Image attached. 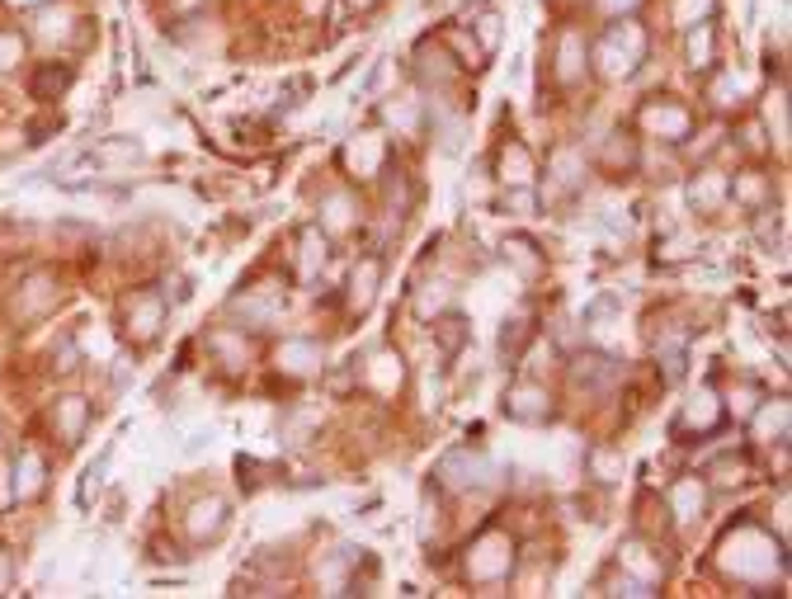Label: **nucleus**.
I'll use <instances>...</instances> for the list:
<instances>
[{
    "mask_svg": "<svg viewBox=\"0 0 792 599\" xmlns=\"http://www.w3.org/2000/svg\"><path fill=\"white\" fill-rule=\"evenodd\" d=\"M166 297L156 293V288H137L123 297V336H128L133 345H151L156 336H161V326H166Z\"/></svg>",
    "mask_w": 792,
    "mask_h": 599,
    "instance_id": "nucleus-1",
    "label": "nucleus"
},
{
    "mask_svg": "<svg viewBox=\"0 0 792 599\" xmlns=\"http://www.w3.org/2000/svg\"><path fill=\"white\" fill-rule=\"evenodd\" d=\"M57 307V279L52 274H24L20 288L10 293V322L14 326H33Z\"/></svg>",
    "mask_w": 792,
    "mask_h": 599,
    "instance_id": "nucleus-2",
    "label": "nucleus"
},
{
    "mask_svg": "<svg viewBox=\"0 0 792 599\" xmlns=\"http://www.w3.org/2000/svg\"><path fill=\"white\" fill-rule=\"evenodd\" d=\"M91 401H85L81 392H62L57 401H52V411H47V430H52V439H57L62 449H76L81 439H85V430H91Z\"/></svg>",
    "mask_w": 792,
    "mask_h": 599,
    "instance_id": "nucleus-3",
    "label": "nucleus"
},
{
    "mask_svg": "<svg viewBox=\"0 0 792 599\" xmlns=\"http://www.w3.org/2000/svg\"><path fill=\"white\" fill-rule=\"evenodd\" d=\"M646 57V43H642V29H613L609 39L600 43V66H604V76H627L632 66H637Z\"/></svg>",
    "mask_w": 792,
    "mask_h": 599,
    "instance_id": "nucleus-4",
    "label": "nucleus"
},
{
    "mask_svg": "<svg viewBox=\"0 0 792 599\" xmlns=\"http://www.w3.org/2000/svg\"><path fill=\"white\" fill-rule=\"evenodd\" d=\"M10 482H14V501H43V491H47V458L39 449H20L14 453V463H10Z\"/></svg>",
    "mask_w": 792,
    "mask_h": 599,
    "instance_id": "nucleus-5",
    "label": "nucleus"
},
{
    "mask_svg": "<svg viewBox=\"0 0 792 599\" xmlns=\"http://www.w3.org/2000/svg\"><path fill=\"white\" fill-rule=\"evenodd\" d=\"M505 416L519 425H542V420H552V397L538 382H519L505 392Z\"/></svg>",
    "mask_w": 792,
    "mask_h": 599,
    "instance_id": "nucleus-6",
    "label": "nucleus"
},
{
    "mask_svg": "<svg viewBox=\"0 0 792 599\" xmlns=\"http://www.w3.org/2000/svg\"><path fill=\"white\" fill-rule=\"evenodd\" d=\"M721 425V397L712 392V387H703V392L689 401V407H684V416H679V434L689 439V434H712Z\"/></svg>",
    "mask_w": 792,
    "mask_h": 599,
    "instance_id": "nucleus-7",
    "label": "nucleus"
},
{
    "mask_svg": "<svg viewBox=\"0 0 792 599\" xmlns=\"http://www.w3.org/2000/svg\"><path fill=\"white\" fill-rule=\"evenodd\" d=\"M613 378H619V364H613L609 355H594V349L571 364V387L575 392H604Z\"/></svg>",
    "mask_w": 792,
    "mask_h": 599,
    "instance_id": "nucleus-8",
    "label": "nucleus"
},
{
    "mask_svg": "<svg viewBox=\"0 0 792 599\" xmlns=\"http://www.w3.org/2000/svg\"><path fill=\"white\" fill-rule=\"evenodd\" d=\"M222 528H226V505L218 496L213 501H199V505L189 509V519H184V534L193 543H218Z\"/></svg>",
    "mask_w": 792,
    "mask_h": 599,
    "instance_id": "nucleus-9",
    "label": "nucleus"
},
{
    "mask_svg": "<svg viewBox=\"0 0 792 599\" xmlns=\"http://www.w3.org/2000/svg\"><path fill=\"white\" fill-rule=\"evenodd\" d=\"M66 91H72V66H66V62H43L39 72H33V81H29V95L43 99V104L62 99Z\"/></svg>",
    "mask_w": 792,
    "mask_h": 599,
    "instance_id": "nucleus-10",
    "label": "nucleus"
},
{
    "mask_svg": "<svg viewBox=\"0 0 792 599\" xmlns=\"http://www.w3.org/2000/svg\"><path fill=\"white\" fill-rule=\"evenodd\" d=\"M670 509H675V519H679V524L703 519V509H708V486L694 482V477H684V482L670 491Z\"/></svg>",
    "mask_w": 792,
    "mask_h": 599,
    "instance_id": "nucleus-11",
    "label": "nucleus"
},
{
    "mask_svg": "<svg viewBox=\"0 0 792 599\" xmlns=\"http://www.w3.org/2000/svg\"><path fill=\"white\" fill-rule=\"evenodd\" d=\"M378 288H382V270H378V260H363L359 270H355V279H349V307H355V312L363 316L368 307H373Z\"/></svg>",
    "mask_w": 792,
    "mask_h": 599,
    "instance_id": "nucleus-12",
    "label": "nucleus"
},
{
    "mask_svg": "<svg viewBox=\"0 0 792 599\" xmlns=\"http://www.w3.org/2000/svg\"><path fill=\"white\" fill-rule=\"evenodd\" d=\"M355 227H359V208H355V199H349V193H330V199L321 203V232L345 237V232H355Z\"/></svg>",
    "mask_w": 792,
    "mask_h": 599,
    "instance_id": "nucleus-13",
    "label": "nucleus"
},
{
    "mask_svg": "<svg viewBox=\"0 0 792 599\" xmlns=\"http://www.w3.org/2000/svg\"><path fill=\"white\" fill-rule=\"evenodd\" d=\"M505 260H519V274L524 279H538L542 270H548V255H542V245L534 241V237H509L505 241Z\"/></svg>",
    "mask_w": 792,
    "mask_h": 599,
    "instance_id": "nucleus-14",
    "label": "nucleus"
},
{
    "mask_svg": "<svg viewBox=\"0 0 792 599\" xmlns=\"http://www.w3.org/2000/svg\"><path fill=\"white\" fill-rule=\"evenodd\" d=\"M585 62H590L585 43H580L575 33H567L561 48H557V76H561V85H580V76H585Z\"/></svg>",
    "mask_w": 792,
    "mask_h": 599,
    "instance_id": "nucleus-15",
    "label": "nucleus"
},
{
    "mask_svg": "<svg viewBox=\"0 0 792 599\" xmlns=\"http://www.w3.org/2000/svg\"><path fill=\"white\" fill-rule=\"evenodd\" d=\"M278 364L288 368V374H311V368H321V345L316 340H288L278 349Z\"/></svg>",
    "mask_w": 792,
    "mask_h": 599,
    "instance_id": "nucleus-16",
    "label": "nucleus"
},
{
    "mask_svg": "<svg viewBox=\"0 0 792 599\" xmlns=\"http://www.w3.org/2000/svg\"><path fill=\"white\" fill-rule=\"evenodd\" d=\"M689 189H694V193H689V203L698 208V213H717V208H721V189H727V180H721L717 170H703V180H694Z\"/></svg>",
    "mask_w": 792,
    "mask_h": 599,
    "instance_id": "nucleus-17",
    "label": "nucleus"
},
{
    "mask_svg": "<svg viewBox=\"0 0 792 599\" xmlns=\"http://www.w3.org/2000/svg\"><path fill=\"white\" fill-rule=\"evenodd\" d=\"M368 382L382 387V392H392V387H401V359L397 355H387V349H378V355H368Z\"/></svg>",
    "mask_w": 792,
    "mask_h": 599,
    "instance_id": "nucleus-18",
    "label": "nucleus"
},
{
    "mask_svg": "<svg viewBox=\"0 0 792 599\" xmlns=\"http://www.w3.org/2000/svg\"><path fill=\"white\" fill-rule=\"evenodd\" d=\"M528 340H534V322L528 316H515V322H505L500 326V359H519Z\"/></svg>",
    "mask_w": 792,
    "mask_h": 599,
    "instance_id": "nucleus-19",
    "label": "nucleus"
},
{
    "mask_svg": "<svg viewBox=\"0 0 792 599\" xmlns=\"http://www.w3.org/2000/svg\"><path fill=\"white\" fill-rule=\"evenodd\" d=\"M326 264V241L316 227H307V232H297V270L303 274H316Z\"/></svg>",
    "mask_w": 792,
    "mask_h": 599,
    "instance_id": "nucleus-20",
    "label": "nucleus"
},
{
    "mask_svg": "<svg viewBox=\"0 0 792 599\" xmlns=\"http://www.w3.org/2000/svg\"><path fill=\"white\" fill-rule=\"evenodd\" d=\"M434 336H439V340H444V355H457V349H463V345H467V336H472V326L463 322V316H444V312H439V316H434Z\"/></svg>",
    "mask_w": 792,
    "mask_h": 599,
    "instance_id": "nucleus-21",
    "label": "nucleus"
},
{
    "mask_svg": "<svg viewBox=\"0 0 792 599\" xmlns=\"http://www.w3.org/2000/svg\"><path fill=\"white\" fill-rule=\"evenodd\" d=\"M727 189H731V193H736V199H741V203H750V208H754V203H764L769 175H764V170H741V175H736V180H731Z\"/></svg>",
    "mask_w": 792,
    "mask_h": 599,
    "instance_id": "nucleus-22",
    "label": "nucleus"
},
{
    "mask_svg": "<svg viewBox=\"0 0 792 599\" xmlns=\"http://www.w3.org/2000/svg\"><path fill=\"white\" fill-rule=\"evenodd\" d=\"M24 52H29L24 33H0V76H10L14 66L24 62Z\"/></svg>",
    "mask_w": 792,
    "mask_h": 599,
    "instance_id": "nucleus-23",
    "label": "nucleus"
},
{
    "mask_svg": "<svg viewBox=\"0 0 792 599\" xmlns=\"http://www.w3.org/2000/svg\"><path fill=\"white\" fill-rule=\"evenodd\" d=\"M689 62L694 66H708L712 62V24H703L689 33Z\"/></svg>",
    "mask_w": 792,
    "mask_h": 599,
    "instance_id": "nucleus-24",
    "label": "nucleus"
},
{
    "mask_svg": "<svg viewBox=\"0 0 792 599\" xmlns=\"http://www.w3.org/2000/svg\"><path fill=\"white\" fill-rule=\"evenodd\" d=\"M47 364L57 368V374H72V368L81 364V349H76V340L66 336V340H62V345H57V349H52V355H47Z\"/></svg>",
    "mask_w": 792,
    "mask_h": 599,
    "instance_id": "nucleus-25",
    "label": "nucleus"
},
{
    "mask_svg": "<svg viewBox=\"0 0 792 599\" xmlns=\"http://www.w3.org/2000/svg\"><path fill=\"white\" fill-rule=\"evenodd\" d=\"M609 316H619V297L600 293V297H594V303L585 307V326H600V322H609Z\"/></svg>",
    "mask_w": 792,
    "mask_h": 599,
    "instance_id": "nucleus-26",
    "label": "nucleus"
},
{
    "mask_svg": "<svg viewBox=\"0 0 792 599\" xmlns=\"http://www.w3.org/2000/svg\"><path fill=\"white\" fill-rule=\"evenodd\" d=\"M613 458H619L613 449H600V453H594V463H590V467H594V477H600V482H619V477H623V463H613Z\"/></svg>",
    "mask_w": 792,
    "mask_h": 599,
    "instance_id": "nucleus-27",
    "label": "nucleus"
},
{
    "mask_svg": "<svg viewBox=\"0 0 792 599\" xmlns=\"http://www.w3.org/2000/svg\"><path fill=\"white\" fill-rule=\"evenodd\" d=\"M14 571H20V557H14L10 543H0V595L14 590Z\"/></svg>",
    "mask_w": 792,
    "mask_h": 599,
    "instance_id": "nucleus-28",
    "label": "nucleus"
},
{
    "mask_svg": "<svg viewBox=\"0 0 792 599\" xmlns=\"http://www.w3.org/2000/svg\"><path fill=\"white\" fill-rule=\"evenodd\" d=\"M760 241L769 245V251H773V245H779V251H783V222L764 213V218H760Z\"/></svg>",
    "mask_w": 792,
    "mask_h": 599,
    "instance_id": "nucleus-29",
    "label": "nucleus"
},
{
    "mask_svg": "<svg viewBox=\"0 0 792 599\" xmlns=\"http://www.w3.org/2000/svg\"><path fill=\"white\" fill-rule=\"evenodd\" d=\"M14 501V482H10V463H0V509Z\"/></svg>",
    "mask_w": 792,
    "mask_h": 599,
    "instance_id": "nucleus-30",
    "label": "nucleus"
},
{
    "mask_svg": "<svg viewBox=\"0 0 792 599\" xmlns=\"http://www.w3.org/2000/svg\"><path fill=\"white\" fill-rule=\"evenodd\" d=\"M0 6H6V10H24V14H29V10H47L52 0H0Z\"/></svg>",
    "mask_w": 792,
    "mask_h": 599,
    "instance_id": "nucleus-31",
    "label": "nucleus"
},
{
    "mask_svg": "<svg viewBox=\"0 0 792 599\" xmlns=\"http://www.w3.org/2000/svg\"><path fill=\"white\" fill-rule=\"evenodd\" d=\"M637 6H642V0H604L609 14H637Z\"/></svg>",
    "mask_w": 792,
    "mask_h": 599,
    "instance_id": "nucleus-32",
    "label": "nucleus"
},
{
    "mask_svg": "<svg viewBox=\"0 0 792 599\" xmlns=\"http://www.w3.org/2000/svg\"><path fill=\"white\" fill-rule=\"evenodd\" d=\"M355 6H359V10H368V6H373V0H355Z\"/></svg>",
    "mask_w": 792,
    "mask_h": 599,
    "instance_id": "nucleus-33",
    "label": "nucleus"
}]
</instances>
